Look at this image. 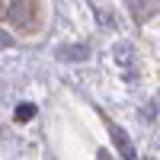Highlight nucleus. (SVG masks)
Returning <instances> with one entry per match:
<instances>
[{"mask_svg":"<svg viewBox=\"0 0 160 160\" xmlns=\"http://www.w3.org/2000/svg\"><path fill=\"white\" fill-rule=\"evenodd\" d=\"M32 115H35L32 106H19V109H16V118H19V122H22V118H32Z\"/></svg>","mask_w":160,"mask_h":160,"instance_id":"1","label":"nucleus"}]
</instances>
